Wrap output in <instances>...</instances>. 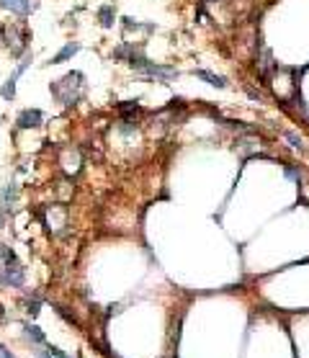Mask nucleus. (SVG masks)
Returning <instances> with one entry per match:
<instances>
[{"label": "nucleus", "mask_w": 309, "mask_h": 358, "mask_svg": "<svg viewBox=\"0 0 309 358\" xmlns=\"http://www.w3.org/2000/svg\"><path fill=\"white\" fill-rule=\"evenodd\" d=\"M57 358H67V355H65V353H62V355H57Z\"/></svg>", "instance_id": "nucleus-18"}, {"label": "nucleus", "mask_w": 309, "mask_h": 358, "mask_svg": "<svg viewBox=\"0 0 309 358\" xmlns=\"http://www.w3.org/2000/svg\"><path fill=\"white\" fill-rule=\"evenodd\" d=\"M77 49H80V44H65L62 49H59V54H54L52 57V65H59V62H65V59H70L72 54H77Z\"/></svg>", "instance_id": "nucleus-5"}, {"label": "nucleus", "mask_w": 309, "mask_h": 358, "mask_svg": "<svg viewBox=\"0 0 309 358\" xmlns=\"http://www.w3.org/2000/svg\"><path fill=\"white\" fill-rule=\"evenodd\" d=\"M98 18H101V26L103 28H111L113 26V6H103L98 11Z\"/></svg>", "instance_id": "nucleus-8"}, {"label": "nucleus", "mask_w": 309, "mask_h": 358, "mask_svg": "<svg viewBox=\"0 0 309 358\" xmlns=\"http://www.w3.org/2000/svg\"><path fill=\"white\" fill-rule=\"evenodd\" d=\"M39 355H42V358H49V355H47V353H44V350H39Z\"/></svg>", "instance_id": "nucleus-16"}, {"label": "nucleus", "mask_w": 309, "mask_h": 358, "mask_svg": "<svg viewBox=\"0 0 309 358\" xmlns=\"http://www.w3.org/2000/svg\"><path fill=\"white\" fill-rule=\"evenodd\" d=\"M0 281L11 284V286H21L23 284V268H18L16 263L13 265H6L3 271H0Z\"/></svg>", "instance_id": "nucleus-3"}, {"label": "nucleus", "mask_w": 309, "mask_h": 358, "mask_svg": "<svg viewBox=\"0 0 309 358\" xmlns=\"http://www.w3.org/2000/svg\"><path fill=\"white\" fill-rule=\"evenodd\" d=\"M42 122H44V116L39 108H26V111L18 113V127L21 129H36V127H42Z\"/></svg>", "instance_id": "nucleus-2"}, {"label": "nucleus", "mask_w": 309, "mask_h": 358, "mask_svg": "<svg viewBox=\"0 0 309 358\" xmlns=\"http://www.w3.org/2000/svg\"><path fill=\"white\" fill-rule=\"evenodd\" d=\"M0 6L13 11V13H21V16L28 13V0H0Z\"/></svg>", "instance_id": "nucleus-4"}, {"label": "nucleus", "mask_w": 309, "mask_h": 358, "mask_svg": "<svg viewBox=\"0 0 309 358\" xmlns=\"http://www.w3.org/2000/svg\"><path fill=\"white\" fill-rule=\"evenodd\" d=\"M196 75L201 77V80H206L209 85H214V88H224V85H227L224 77H219V75H214V72H209V70H196Z\"/></svg>", "instance_id": "nucleus-6"}, {"label": "nucleus", "mask_w": 309, "mask_h": 358, "mask_svg": "<svg viewBox=\"0 0 309 358\" xmlns=\"http://www.w3.org/2000/svg\"><path fill=\"white\" fill-rule=\"evenodd\" d=\"M16 80H18V75L13 72V75L8 77V80H6V85H3V88H0V96H3L6 101H11V98L16 96Z\"/></svg>", "instance_id": "nucleus-7"}, {"label": "nucleus", "mask_w": 309, "mask_h": 358, "mask_svg": "<svg viewBox=\"0 0 309 358\" xmlns=\"http://www.w3.org/2000/svg\"><path fill=\"white\" fill-rule=\"evenodd\" d=\"M16 201V186L11 183V186H6V191H3V206L8 209V204H13Z\"/></svg>", "instance_id": "nucleus-9"}, {"label": "nucleus", "mask_w": 309, "mask_h": 358, "mask_svg": "<svg viewBox=\"0 0 309 358\" xmlns=\"http://www.w3.org/2000/svg\"><path fill=\"white\" fill-rule=\"evenodd\" d=\"M26 335H28L31 340H36V343H44V333L39 330L36 325H26Z\"/></svg>", "instance_id": "nucleus-10"}, {"label": "nucleus", "mask_w": 309, "mask_h": 358, "mask_svg": "<svg viewBox=\"0 0 309 358\" xmlns=\"http://www.w3.org/2000/svg\"><path fill=\"white\" fill-rule=\"evenodd\" d=\"M0 358H13V355H11V353L3 348V345H0Z\"/></svg>", "instance_id": "nucleus-14"}, {"label": "nucleus", "mask_w": 309, "mask_h": 358, "mask_svg": "<svg viewBox=\"0 0 309 358\" xmlns=\"http://www.w3.org/2000/svg\"><path fill=\"white\" fill-rule=\"evenodd\" d=\"M26 312H28L31 317H36V314H39V299H34V302H26Z\"/></svg>", "instance_id": "nucleus-12"}, {"label": "nucleus", "mask_w": 309, "mask_h": 358, "mask_svg": "<svg viewBox=\"0 0 309 358\" xmlns=\"http://www.w3.org/2000/svg\"><path fill=\"white\" fill-rule=\"evenodd\" d=\"M0 227H3V212H0Z\"/></svg>", "instance_id": "nucleus-17"}, {"label": "nucleus", "mask_w": 309, "mask_h": 358, "mask_svg": "<svg viewBox=\"0 0 309 358\" xmlns=\"http://www.w3.org/2000/svg\"><path fill=\"white\" fill-rule=\"evenodd\" d=\"M0 255H3L6 265H13V263H16V253H13L11 248H6V245H0Z\"/></svg>", "instance_id": "nucleus-11"}, {"label": "nucleus", "mask_w": 309, "mask_h": 358, "mask_svg": "<svg viewBox=\"0 0 309 358\" xmlns=\"http://www.w3.org/2000/svg\"><path fill=\"white\" fill-rule=\"evenodd\" d=\"M83 91H85V77H83V72H70V75L62 77V80L52 83V96H54L59 103H65V106L77 103V101L83 98Z\"/></svg>", "instance_id": "nucleus-1"}, {"label": "nucleus", "mask_w": 309, "mask_h": 358, "mask_svg": "<svg viewBox=\"0 0 309 358\" xmlns=\"http://www.w3.org/2000/svg\"><path fill=\"white\" fill-rule=\"evenodd\" d=\"M286 139H289V142H291V144H294V147H299V144H301V142H299V139H296V137H294V134H286Z\"/></svg>", "instance_id": "nucleus-13"}, {"label": "nucleus", "mask_w": 309, "mask_h": 358, "mask_svg": "<svg viewBox=\"0 0 309 358\" xmlns=\"http://www.w3.org/2000/svg\"><path fill=\"white\" fill-rule=\"evenodd\" d=\"M286 175H289V178H296V175H299V173H296V170H294V168H286Z\"/></svg>", "instance_id": "nucleus-15"}]
</instances>
